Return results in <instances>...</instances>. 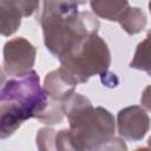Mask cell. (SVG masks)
Wrapping results in <instances>:
<instances>
[{
  "label": "cell",
  "mask_w": 151,
  "mask_h": 151,
  "mask_svg": "<svg viewBox=\"0 0 151 151\" xmlns=\"http://www.w3.org/2000/svg\"><path fill=\"white\" fill-rule=\"evenodd\" d=\"M83 2L44 1L38 21L46 48L59 61L74 52L86 39L97 35L99 20L91 12L79 11Z\"/></svg>",
  "instance_id": "cell-1"
},
{
  "label": "cell",
  "mask_w": 151,
  "mask_h": 151,
  "mask_svg": "<svg viewBox=\"0 0 151 151\" xmlns=\"http://www.w3.org/2000/svg\"><path fill=\"white\" fill-rule=\"evenodd\" d=\"M50 99L40 85L38 73H29L8 78L2 77L0 90V138L12 136L21 124L31 118H38Z\"/></svg>",
  "instance_id": "cell-2"
},
{
  "label": "cell",
  "mask_w": 151,
  "mask_h": 151,
  "mask_svg": "<svg viewBox=\"0 0 151 151\" xmlns=\"http://www.w3.org/2000/svg\"><path fill=\"white\" fill-rule=\"evenodd\" d=\"M64 116L68 120L72 142L80 151H96L114 137L116 122L110 111L101 106L93 107L80 93H73L61 103Z\"/></svg>",
  "instance_id": "cell-3"
},
{
  "label": "cell",
  "mask_w": 151,
  "mask_h": 151,
  "mask_svg": "<svg viewBox=\"0 0 151 151\" xmlns=\"http://www.w3.org/2000/svg\"><path fill=\"white\" fill-rule=\"evenodd\" d=\"M111 64V52L106 41L98 34L86 39L74 52L60 60L78 84L86 83L93 76H103Z\"/></svg>",
  "instance_id": "cell-4"
},
{
  "label": "cell",
  "mask_w": 151,
  "mask_h": 151,
  "mask_svg": "<svg viewBox=\"0 0 151 151\" xmlns=\"http://www.w3.org/2000/svg\"><path fill=\"white\" fill-rule=\"evenodd\" d=\"M2 55L1 74L15 78L33 71L37 50L27 39L18 37L5 42Z\"/></svg>",
  "instance_id": "cell-5"
},
{
  "label": "cell",
  "mask_w": 151,
  "mask_h": 151,
  "mask_svg": "<svg viewBox=\"0 0 151 151\" xmlns=\"http://www.w3.org/2000/svg\"><path fill=\"white\" fill-rule=\"evenodd\" d=\"M151 120L142 106L132 105L124 107L117 116L118 133L123 139L130 142L142 140L149 132Z\"/></svg>",
  "instance_id": "cell-6"
},
{
  "label": "cell",
  "mask_w": 151,
  "mask_h": 151,
  "mask_svg": "<svg viewBox=\"0 0 151 151\" xmlns=\"http://www.w3.org/2000/svg\"><path fill=\"white\" fill-rule=\"evenodd\" d=\"M39 1H0V21L1 34L9 37L18 31L21 18L31 17L39 7Z\"/></svg>",
  "instance_id": "cell-7"
},
{
  "label": "cell",
  "mask_w": 151,
  "mask_h": 151,
  "mask_svg": "<svg viewBox=\"0 0 151 151\" xmlns=\"http://www.w3.org/2000/svg\"><path fill=\"white\" fill-rule=\"evenodd\" d=\"M77 86L78 81L66 70L59 67L46 74L42 87L48 99L63 103L76 93Z\"/></svg>",
  "instance_id": "cell-8"
},
{
  "label": "cell",
  "mask_w": 151,
  "mask_h": 151,
  "mask_svg": "<svg viewBox=\"0 0 151 151\" xmlns=\"http://www.w3.org/2000/svg\"><path fill=\"white\" fill-rule=\"evenodd\" d=\"M122 28L130 35L140 33L146 26V15L138 7H126L118 19Z\"/></svg>",
  "instance_id": "cell-9"
},
{
  "label": "cell",
  "mask_w": 151,
  "mask_h": 151,
  "mask_svg": "<svg viewBox=\"0 0 151 151\" xmlns=\"http://www.w3.org/2000/svg\"><path fill=\"white\" fill-rule=\"evenodd\" d=\"M130 67L138 71H144L151 76V29L147 31L146 38L137 45L133 58L130 63Z\"/></svg>",
  "instance_id": "cell-10"
},
{
  "label": "cell",
  "mask_w": 151,
  "mask_h": 151,
  "mask_svg": "<svg viewBox=\"0 0 151 151\" xmlns=\"http://www.w3.org/2000/svg\"><path fill=\"white\" fill-rule=\"evenodd\" d=\"M90 6L97 17L109 21H118L124 9L130 5L127 1H91Z\"/></svg>",
  "instance_id": "cell-11"
},
{
  "label": "cell",
  "mask_w": 151,
  "mask_h": 151,
  "mask_svg": "<svg viewBox=\"0 0 151 151\" xmlns=\"http://www.w3.org/2000/svg\"><path fill=\"white\" fill-rule=\"evenodd\" d=\"M57 131L51 127H41L37 132L35 142L38 151H58L57 150Z\"/></svg>",
  "instance_id": "cell-12"
},
{
  "label": "cell",
  "mask_w": 151,
  "mask_h": 151,
  "mask_svg": "<svg viewBox=\"0 0 151 151\" xmlns=\"http://www.w3.org/2000/svg\"><path fill=\"white\" fill-rule=\"evenodd\" d=\"M64 117L65 116L61 110V103L53 101L50 99V103H48L46 110L41 114H39V117L37 119L44 124L54 125V124H60L63 122Z\"/></svg>",
  "instance_id": "cell-13"
},
{
  "label": "cell",
  "mask_w": 151,
  "mask_h": 151,
  "mask_svg": "<svg viewBox=\"0 0 151 151\" xmlns=\"http://www.w3.org/2000/svg\"><path fill=\"white\" fill-rule=\"evenodd\" d=\"M57 150L58 151H80L72 142L68 129H64L57 132Z\"/></svg>",
  "instance_id": "cell-14"
},
{
  "label": "cell",
  "mask_w": 151,
  "mask_h": 151,
  "mask_svg": "<svg viewBox=\"0 0 151 151\" xmlns=\"http://www.w3.org/2000/svg\"><path fill=\"white\" fill-rule=\"evenodd\" d=\"M96 151H127V146L124 139L119 137H113L103 145H100Z\"/></svg>",
  "instance_id": "cell-15"
},
{
  "label": "cell",
  "mask_w": 151,
  "mask_h": 151,
  "mask_svg": "<svg viewBox=\"0 0 151 151\" xmlns=\"http://www.w3.org/2000/svg\"><path fill=\"white\" fill-rule=\"evenodd\" d=\"M140 104L143 106V109L151 111V85H147L140 97Z\"/></svg>",
  "instance_id": "cell-16"
},
{
  "label": "cell",
  "mask_w": 151,
  "mask_h": 151,
  "mask_svg": "<svg viewBox=\"0 0 151 151\" xmlns=\"http://www.w3.org/2000/svg\"><path fill=\"white\" fill-rule=\"evenodd\" d=\"M109 72H106V73H104L103 76H100L101 77V81H103V84L104 85H106V86H110V87H113V86H117V84H118V79L116 78V74H111V77L109 78Z\"/></svg>",
  "instance_id": "cell-17"
},
{
  "label": "cell",
  "mask_w": 151,
  "mask_h": 151,
  "mask_svg": "<svg viewBox=\"0 0 151 151\" xmlns=\"http://www.w3.org/2000/svg\"><path fill=\"white\" fill-rule=\"evenodd\" d=\"M134 151H151V137L147 140V146H145V147H138Z\"/></svg>",
  "instance_id": "cell-18"
},
{
  "label": "cell",
  "mask_w": 151,
  "mask_h": 151,
  "mask_svg": "<svg viewBox=\"0 0 151 151\" xmlns=\"http://www.w3.org/2000/svg\"><path fill=\"white\" fill-rule=\"evenodd\" d=\"M149 11H150V13H151V1L149 2Z\"/></svg>",
  "instance_id": "cell-19"
},
{
  "label": "cell",
  "mask_w": 151,
  "mask_h": 151,
  "mask_svg": "<svg viewBox=\"0 0 151 151\" xmlns=\"http://www.w3.org/2000/svg\"><path fill=\"white\" fill-rule=\"evenodd\" d=\"M150 77H151V76H150Z\"/></svg>",
  "instance_id": "cell-20"
}]
</instances>
